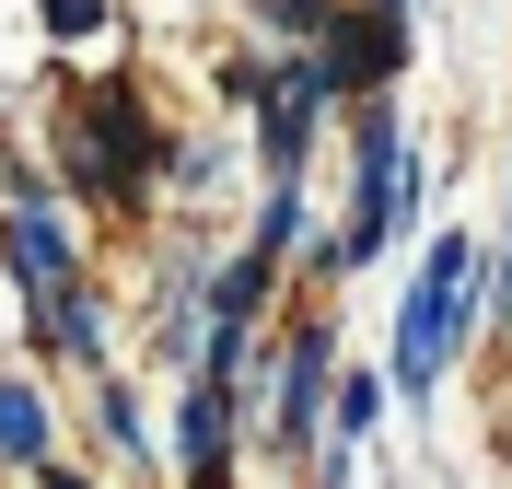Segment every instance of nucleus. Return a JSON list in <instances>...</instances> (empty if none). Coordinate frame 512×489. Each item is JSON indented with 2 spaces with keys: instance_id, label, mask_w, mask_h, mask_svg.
I'll list each match as a JSON object with an SVG mask.
<instances>
[{
  "instance_id": "1",
  "label": "nucleus",
  "mask_w": 512,
  "mask_h": 489,
  "mask_svg": "<svg viewBox=\"0 0 512 489\" xmlns=\"http://www.w3.org/2000/svg\"><path fill=\"white\" fill-rule=\"evenodd\" d=\"M466 326H478V245L443 233V245L419 257V280H408V315H396V361H384V385H396V396H431V385H443V361L466 350Z\"/></svg>"
},
{
  "instance_id": "2",
  "label": "nucleus",
  "mask_w": 512,
  "mask_h": 489,
  "mask_svg": "<svg viewBox=\"0 0 512 489\" xmlns=\"http://www.w3.org/2000/svg\"><path fill=\"white\" fill-rule=\"evenodd\" d=\"M59 152H70V187L94 198H140L152 187V117H140V82H82L59 105Z\"/></svg>"
},
{
  "instance_id": "3",
  "label": "nucleus",
  "mask_w": 512,
  "mask_h": 489,
  "mask_svg": "<svg viewBox=\"0 0 512 489\" xmlns=\"http://www.w3.org/2000/svg\"><path fill=\"white\" fill-rule=\"evenodd\" d=\"M233 94L256 105V152H268V187H303V152H315L326 105H338L326 59H315V47H291V59H256V70H233Z\"/></svg>"
},
{
  "instance_id": "4",
  "label": "nucleus",
  "mask_w": 512,
  "mask_h": 489,
  "mask_svg": "<svg viewBox=\"0 0 512 489\" xmlns=\"http://www.w3.org/2000/svg\"><path fill=\"white\" fill-rule=\"evenodd\" d=\"M315 59H326V82H338V105L384 94V82L408 70V0H338L326 35H315Z\"/></svg>"
},
{
  "instance_id": "5",
  "label": "nucleus",
  "mask_w": 512,
  "mask_h": 489,
  "mask_svg": "<svg viewBox=\"0 0 512 489\" xmlns=\"http://www.w3.org/2000/svg\"><path fill=\"white\" fill-rule=\"evenodd\" d=\"M315 408H326V338H303L280 373V443H315Z\"/></svg>"
},
{
  "instance_id": "6",
  "label": "nucleus",
  "mask_w": 512,
  "mask_h": 489,
  "mask_svg": "<svg viewBox=\"0 0 512 489\" xmlns=\"http://www.w3.org/2000/svg\"><path fill=\"white\" fill-rule=\"evenodd\" d=\"M222 443H233L222 385H198V396H187V478H198V489H222Z\"/></svg>"
},
{
  "instance_id": "7",
  "label": "nucleus",
  "mask_w": 512,
  "mask_h": 489,
  "mask_svg": "<svg viewBox=\"0 0 512 489\" xmlns=\"http://www.w3.org/2000/svg\"><path fill=\"white\" fill-rule=\"evenodd\" d=\"M0 455H12V466H47V408H35L24 385H0Z\"/></svg>"
},
{
  "instance_id": "8",
  "label": "nucleus",
  "mask_w": 512,
  "mask_h": 489,
  "mask_svg": "<svg viewBox=\"0 0 512 489\" xmlns=\"http://www.w3.org/2000/svg\"><path fill=\"white\" fill-rule=\"evenodd\" d=\"M291 245H303V187H268V210H256V257L280 268Z\"/></svg>"
},
{
  "instance_id": "9",
  "label": "nucleus",
  "mask_w": 512,
  "mask_h": 489,
  "mask_svg": "<svg viewBox=\"0 0 512 489\" xmlns=\"http://www.w3.org/2000/svg\"><path fill=\"white\" fill-rule=\"evenodd\" d=\"M326 420H338V455H350L361 431L384 420V385H373V373H350V385H338V408H326Z\"/></svg>"
},
{
  "instance_id": "10",
  "label": "nucleus",
  "mask_w": 512,
  "mask_h": 489,
  "mask_svg": "<svg viewBox=\"0 0 512 489\" xmlns=\"http://www.w3.org/2000/svg\"><path fill=\"white\" fill-rule=\"evenodd\" d=\"M326 12H338V0H256V24H280V35H303V47H315V35H326Z\"/></svg>"
},
{
  "instance_id": "11",
  "label": "nucleus",
  "mask_w": 512,
  "mask_h": 489,
  "mask_svg": "<svg viewBox=\"0 0 512 489\" xmlns=\"http://www.w3.org/2000/svg\"><path fill=\"white\" fill-rule=\"evenodd\" d=\"M105 12H117V0H35L47 35H105Z\"/></svg>"
},
{
  "instance_id": "12",
  "label": "nucleus",
  "mask_w": 512,
  "mask_h": 489,
  "mask_svg": "<svg viewBox=\"0 0 512 489\" xmlns=\"http://www.w3.org/2000/svg\"><path fill=\"white\" fill-rule=\"evenodd\" d=\"M478 303H489V315H512V222H501V245H489V268H478Z\"/></svg>"
},
{
  "instance_id": "13",
  "label": "nucleus",
  "mask_w": 512,
  "mask_h": 489,
  "mask_svg": "<svg viewBox=\"0 0 512 489\" xmlns=\"http://www.w3.org/2000/svg\"><path fill=\"white\" fill-rule=\"evenodd\" d=\"M47 489H82V478H47Z\"/></svg>"
}]
</instances>
